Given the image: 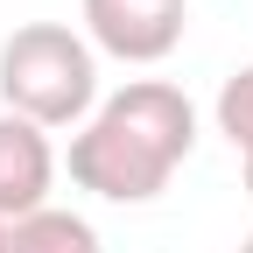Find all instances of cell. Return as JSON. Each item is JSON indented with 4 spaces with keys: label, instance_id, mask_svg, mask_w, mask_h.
I'll use <instances>...</instances> for the list:
<instances>
[{
    "label": "cell",
    "instance_id": "1",
    "mask_svg": "<svg viewBox=\"0 0 253 253\" xmlns=\"http://www.w3.org/2000/svg\"><path fill=\"white\" fill-rule=\"evenodd\" d=\"M190 148H197V106L183 99V84L134 78L99 99L71 134V183L106 204H155L190 162Z\"/></svg>",
    "mask_w": 253,
    "mask_h": 253
},
{
    "label": "cell",
    "instance_id": "5",
    "mask_svg": "<svg viewBox=\"0 0 253 253\" xmlns=\"http://www.w3.org/2000/svg\"><path fill=\"white\" fill-rule=\"evenodd\" d=\"M0 253H106V246L91 232V218L42 204L28 218H0Z\"/></svg>",
    "mask_w": 253,
    "mask_h": 253
},
{
    "label": "cell",
    "instance_id": "7",
    "mask_svg": "<svg viewBox=\"0 0 253 253\" xmlns=\"http://www.w3.org/2000/svg\"><path fill=\"white\" fill-rule=\"evenodd\" d=\"M246 197H253V155H246Z\"/></svg>",
    "mask_w": 253,
    "mask_h": 253
},
{
    "label": "cell",
    "instance_id": "3",
    "mask_svg": "<svg viewBox=\"0 0 253 253\" xmlns=\"http://www.w3.org/2000/svg\"><path fill=\"white\" fill-rule=\"evenodd\" d=\"M84 42L120 63H162L183 42L176 0H84Z\"/></svg>",
    "mask_w": 253,
    "mask_h": 253
},
{
    "label": "cell",
    "instance_id": "6",
    "mask_svg": "<svg viewBox=\"0 0 253 253\" xmlns=\"http://www.w3.org/2000/svg\"><path fill=\"white\" fill-rule=\"evenodd\" d=\"M218 134H225L239 155H253V63H239V71L218 84Z\"/></svg>",
    "mask_w": 253,
    "mask_h": 253
},
{
    "label": "cell",
    "instance_id": "4",
    "mask_svg": "<svg viewBox=\"0 0 253 253\" xmlns=\"http://www.w3.org/2000/svg\"><path fill=\"white\" fill-rule=\"evenodd\" d=\"M49 183H56V148L36 120L21 113H0V218H28L49 204Z\"/></svg>",
    "mask_w": 253,
    "mask_h": 253
},
{
    "label": "cell",
    "instance_id": "8",
    "mask_svg": "<svg viewBox=\"0 0 253 253\" xmlns=\"http://www.w3.org/2000/svg\"><path fill=\"white\" fill-rule=\"evenodd\" d=\"M239 253H253V232H246V239H239Z\"/></svg>",
    "mask_w": 253,
    "mask_h": 253
},
{
    "label": "cell",
    "instance_id": "9",
    "mask_svg": "<svg viewBox=\"0 0 253 253\" xmlns=\"http://www.w3.org/2000/svg\"><path fill=\"white\" fill-rule=\"evenodd\" d=\"M176 7H190V0H176Z\"/></svg>",
    "mask_w": 253,
    "mask_h": 253
},
{
    "label": "cell",
    "instance_id": "2",
    "mask_svg": "<svg viewBox=\"0 0 253 253\" xmlns=\"http://www.w3.org/2000/svg\"><path fill=\"white\" fill-rule=\"evenodd\" d=\"M99 106V49L63 21H21L0 42V113L49 126H84Z\"/></svg>",
    "mask_w": 253,
    "mask_h": 253
}]
</instances>
